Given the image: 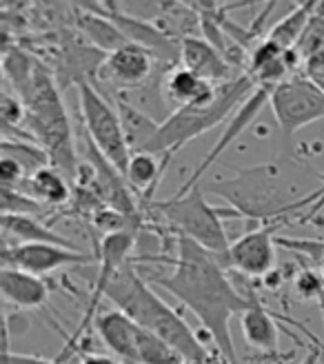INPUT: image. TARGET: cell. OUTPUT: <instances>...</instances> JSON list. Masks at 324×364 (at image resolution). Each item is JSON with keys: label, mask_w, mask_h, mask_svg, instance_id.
I'll return each mask as SVG.
<instances>
[{"label": "cell", "mask_w": 324, "mask_h": 364, "mask_svg": "<svg viewBox=\"0 0 324 364\" xmlns=\"http://www.w3.org/2000/svg\"><path fill=\"white\" fill-rule=\"evenodd\" d=\"M94 329L100 336L104 347L122 364H138L140 324H136L127 314H122L120 309L102 311L94 322Z\"/></svg>", "instance_id": "cell-14"}, {"label": "cell", "mask_w": 324, "mask_h": 364, "mask_svg": "<svg viewBox=\"0 0 324 364\" xmlns=\"http://www.w3.org/2000/svg\"><path fill=\"white\" fill-rule=\"evenodd\" d=\"M240 329L244 336V342L251 349L260 351L262 355L271 360H286L291 358V353H280V329L276 316L260 302L256 296L251 306L240 316Z\"/></svg>", "instance_id": "cell-15"}, {"label": "cell", "mask_w": 324, "mask_h": 364, "mask_svg": "<svg viewBox=\"0 0 324 364\" xmlns=\"http://www.w3.org/2000/svg\"><path fill=\"white\" fill-rule=\"evenodd\" d=\"M80 364H122L116 355H102V353H85Z\"/></svg>", "instance_id": "cell-30"}, {"label": "cell", "mask_w": 324, "mask_h": 364, "mask_svg": "<svg viewBox=\"0 0 324 364\" xmlns=\"http://www.w3.org/2000/svg\"><path fill=\"white\" fill-rule=\"evenodd\" d=\"M140 260L171 264V273L167 276H149L147 280L167 289L178 302H183L200 320L218 353L229 364H238L236 344L231 338V318L242 316L251 306L256 298L254 291L240 294L231 282L227 267L207 249L180 233L173 242V256H147Z\"/></svg>", "instance_id": "cell-1"}, {"label": "cell", "mask_w": 324, "mask_h": 364, "mask_svg": "<svg viewBox=\"0 0 324 364\" xmlns=\"http://www.w3.org/2000/svg\"><path fill=\"white\" fill-rule=\"evenodd\" d=\"M215 96H218V87L195 76L183 65L169 69V74L165 76V98L173 102L176 109L209 107Z\"/></svg>", "instance_id": "cell-17"}, {"label": "cell", "mask_w": 324, "mask_h": 364, "mask_svg": "<svg viewBox=\"0 0 324 364\" xmlns=\"http://www.w3.org/2000/svg\"><path fill=\"white\" fill-rule=\"evenodd\" d=\"M269 107L280 127L282 142L291 138L318 120H324V91L309 76H291L271 91Z\"/></svg>", "instance_id": "cell-8"}, {"label": "cell", "mask_w": 324, "mask_h": 364, "mask_svg": "<svg viewBox=\"0 0 324 364\" xmlns=\"http://www.w3.org/2000/svg\"><path fill=\"white\" fill-rule=\"evenodd\" d=\"M0 291L7 304H14L18 309H45L51 296V284L43 280L40 276H33L27 271H18L3 267L0 271Z\"/></svg>", "instance_id": "cell-16"}, {"label": "cell", "mask_w": 324, "mask_h": 364, "mask_svg": "<svg viewBox=\"0 0 324 364\" xmlns=\"http://www.w3.org/2000/svg\"><path fill=\"white\" fill-rule=\"evenodd\" d=\"M271 87H256L254 89V94H251L244 102H242V107L238 109L236 114H233V118L229 120V124L225 127V132H222V136L218 138V142L213 144V149L205 156V160L198 165V169L191 173V178L185 182L183 187H180L176 193H187V191H191V189H195V187H200V180H202V176L213 167V162L218 160L233 142H236L251 124H254V120L262 114V109L269 105V100H271Z\"/></svg>", "instance_id": "cell-11"}, {"label": "cell", "mask_w": 324, "mask_h": 364, "mask_svg": "<svg viewBox=\"0 0 324 364\" xmlns=\"http://www.w3.org/2000/svg\"><path fill=\"white\" fill-rule=\"evenodd\" d=\"M320 360H322V349H320V347H313V349L307 353V358H304L300 364H320Z\"/></svg>", "instance_id": "cell-31"}, {"label": "cell", "mask_w": 324, "mask_h": 364, "mask_svg": "<svg viewBox=\"0 0 324 364\" xmlns=\"http://www.w3.org/2000/svg\"><path fill=\"white\" fill-rule=\"evenodd\" d=\"M0 116H3V138H9L11 132L18 129V127H27V107L18 96L11 94L3 96Z\"/></svg>", "instance_id": "cell-26"}, {"label": "cell", "mask_w": 324, "mask_h": 364, "mask_svg": "<svg viewBox=\"0 0 324 364\" xmlns=\"http://www.w3.org/2000/svg\"><path fill=\"white\" fill-rule=\"evenodd\" d=\"M116 107L122 118L124 136H127L131 154H145L160 129V122L124 98H116Z\"/></svg>", "instance_id": "cell-21"}, {"label": "cell", "mask_w": 324, "mask_h": 364, "mask_svg": "<svg viewBox=\"0 0 324 364\" xmlns=\"http://www.w3.org/2000/svg\"><path fill=\"white\" fill-rule=\"evenodd\" d=\"M149 284L151 282L145 276H140L131 258V262L124 264L112 278L104 298L112 300L116 309L127 314L142 329L165 340L171 349L183 355L187 364H209L213 353L191 331V326L178 316V311H173Z\"/></svg>", "instance_id": "cell-3"}, {"label": "cell", "mask_w": 324, "mask_h": 364, "mask_svg": "<svg viewBox=\"0 0 324 364\" xmlns=\"http://www.w3.org/2000/svg\"><path fill=\"white\" fill-rule=\"evenodd\" d=\"M76 89H78L80 114L85 122V134L122 176H127L131 149L127 136H124L118 107L112 105L109 98H104L100 94V89L92 82H80Z\"/></svg>", "instance_id": "cell-7"}, {"label": "cell", "mask_w": 324, "mask_h": 364, "mask_svg": "<svg viewBox=\"0 0 324 364\" xmlns=\"http://www.w3.org/2000/svg\"><path fill=\"white\" fill-rule=\"evenodd\" d=\"M313 9H315V3H300L298 7H293L289 14H286L280 23H276L271 27V31H269V36H266V41L276 43L284 51L296 49L304 29H307V25L311 21Z\"/></svg>", "instance_id": "cell-23"}, {"label": "cell", "mask_w": 324, "mask_h": 364, "mask_svg": "<svg viewBox=\"0 0 324 364\" xmlns=\"http://www.w3.org/2000/svg\"><path fill=\"white\" fill-rule=\"evenodd\" d=\"M167 162L162 160L160 156H153V154H131V160H129V169H127V182L131 191L142 198V205L145 203H151L153 200V193L158 191L160 187V180L167 171Z\"/></svg>", "instance_id": "cell-20"}, {"label": "cell", "mask_w": 324, "mask_h": 364, "mask_svg": "<svg viewBox=\"0 0 324 364\" xmlns=\"http://www.w3.org/2000/svg\"><path fill=\"white\" fill-rule=\"evenodd\" d=\"M284 225V220L264 223L233 240L229 251V269H236L244 278H266L269 273H274L276 240Z\"/></svg>", "instance_id": "cell-9"}, {"label": "cell", "mask_w": 324, "mask_h": 364, "mask_svg": "<svg viewBox=\"0 0 324 364\" xmlns=\"http://www.w3.org/2000/svg\"><path fill=\"white\" fill-rule=\"evenodd\" d=\"M318 306H320V314H322V320H324V298L318 302Z\"/></svg>", "instance_id": "cell-32"}, {"label": "cell", "mask_w": 324, "mask_h": 364, "mask_svg": "<svg viewBox=\"0 0 324 364\" xmlns=\"http://www.w3.org/2000/svg\"><path fill=\"white\" fill-rule=\"evenodd\" d=\"M76 9H80V7H76ZM78 27L82 29L85 38H89V45H94L96 49H100L104 53H114L116 49L129 45V38L120 31V27L112 21V18H107L102 14L80 9Z\"/></svg>", "instance_id": "cell-22"}, {"label": "cell", "mask_w": 324, "mask_h": 364, "mask_svg": "<svg viewBox=\"0 0 324 364\" xmlns=\"http://www.w3.org/2000/svg\"><path fill=\"white\" fill-rule=\"evenodd\" d=\"M16 96L27 107L29 134L47 151L51 167L63 171L74 185L80 171L74 149V129H71V118L51 71L38 63L29 85Z\"/></svg>", "instance_id": "cell-4"}, {"label": "cell", "mask_w": 324, "mask_h": 364, "mask_svg": "<svg viewBox=\"0 0 324 364\" xmlns=\"http://www.w3.org/2000/svg\"><path fill=\"white\" fill-rule=\"evenodd\" d=\"M3 267L27 271L33 276H45V273L58 271L65 267H82L98 260L96 253H87L82 249H67L58 245H11L3 247Z\"/></svg>", "instance_id": "cell-10"}, {"label": "cell", "mask_w": 324, "mask_h": 364, "mask_svg": "<svg viewBox=\"0 0 324 364\" xmlns=\"http://www.w3.org/2000/svg\"><path fill=\"white\" fill-rule=\"evenodd\" d=\"M320 271H322V276H324V258H322V264H320Z\"/></svg>", "instance_id": "cell-33"}, {"label": "cell", "mask_w": 324, "mask_h": 364, "mask_svg": "<svg viewBox=\"0 0 324 364\" xmlns=\"http://www.w3.org/2000/svg\"><path fill=\"white\" fill-rule=\"evenodd\" d=\"M293 289H296V294L302 300L320 302L324 298V276H322V271L300 269V273L296 276V282H293Z\"/></svg>", "instance_id": "cell-27"}, {"label": "cell", "mask_w": 324, "mask_h": 364, "mask_svg": "<svg viewBox=\"0 0 324 364\" xmlns=\"http://www.w3.org/2000/svg\"><path fill=\"white\" fill-rule=\"evenodd\" d=\"M3 364H63L58 360H47L38 355H27V353H11L3 351Z\"/></svg>", "instance_id": "cell-29"}, {"label": "cell", "mask_w": 324, "mask_h": 364, "mask_svg": "<svg viewBox=\"0 0 324 364\" xmlns=\"http://www.w3.org/2000/svg\"><path fill=\"white\" fill-rule=\"evenodd\" d=\"M58 245L67 249H78L74 242H69L67 238L58 231L49 229L47 225L40 223V218L36 215H3V247L7 245Z\"/></svg>", "instance_id": "cell-18"}, {"label": "cell", "mask_w": 324, "mask_h": 364, "mask_svg": "<svg viewBox=\"0 0 324 364\" xmlns=\"http://www.w3.org/2000/svg\"><path fill=\"white\" fill-rule=\"evenodd\" d=\"M0 180H3L5 189H18V182H25L27 173L16 160L3 156V158H0Z\"/></svg>", "instance_id": "cell-28"}, {"label": "cell", "mask_w": 324, "mask_h": 364, "mask_svg": "<svg viewBox=\"0 0 324 364\" xmlns=\"http://www.w3.org/2000/svg\"><path fill=\"white\" fill-rule=\"evenodd\" d=\"M205 191L222 198L238 218L262 225L291 218L298 209L311 203H315L313 211L324 205V187L311 196H298L296 180L286 173L280 162H262V165L236 171L229 178L211 182Z\"/></svg>", "instance_id": "cell-2"}, {"label": "cell", "mask_w": 324, "mask_h": 364, "mask_svg": "<svg viewBox=\"0 0 324 364\" xmlns=\"http://www.w3.org/2000/svg\"><path fill=\"white\" fill-rule=\"evenodd\" d=\"M180 65L215 87L227 85L231 80H236L238 76H242L225 60V56L218 49L202 38V36H183V38H180Z\"/></svg>", "instance_id": "cell-13"}, {"label": "cell", "mask_w": 324, "mask_h": 364, "mask_svg": "<svg viewBox=\"0 0 324 364\" xmlns=\"http://www.w3.org/2000/svg\"><path fill=\"white\" fill-rule=\"evenodd\" d=\"M25 189L45 207H63L74 200V185L56 167H45L25 180Z\"/></svg>", "instance_id": "cell-19"}, {"label": "cell", "mask_w": 324, "mask_h": 364, "mask_svg": "<svg viewBox=\"0 0 324 364\" xmlns=\"http://www.w3.org/2000/svg\"><path fill=\"white\" fill-rule=\"evenodd\" d=\"M142 211L149 218L160 215L171 227V231L200 245L225 267H229L231 242L222 225V215H238L233 209H215L209 205L202 187H195L187 193H173L165 200H151V203L142 205Z\"/></svg>", "instance_id": "cell-6"}, {"label": "cell", "mask_w": 324, "mask_h": 364, "mask_svg": "<svg viewBox=\"0 0 324 364\" xmlns=\"http://www.w3.org/2000/svg\"><path fill=\"white\" fill-rule=\"evenodd\" d=\"M156 56L136 43H129L109 53L100 69V78L120 89H138L147 85L153 74Z\"/></svg>", "instance_id": "cell-12"}, {"label": "cell", "mask_w": 324, "mask_h": 364, "mask_svg": "<svg viewBox=\"0 0 324 364\" xmlns=\"http://www.w3.org/2000/svg\"><path fill=\"white\" fill-rule=\"evenodd\" d=\"M3 156L16 160L27 173V178H31L36 171H40L45 167H51V160L47 156V151L36 144L31 140H3V147H0Z\"/></svg>", "instance_id": "cell-24"}, {"label": "cell", "mask_w": 324, "mask_h": 364, "mask_svg": "<svg viewBox=\"0 0 324 364\" xmlns=\"http://www.w3.org/2000/svg\"><path fill=\"white\" fill-rule=\"evenodd\" d=\"M3 215H36L45 213V205L38 203L36 198H31L29 193L21 191V189H5L3 187Z\"/></svg>", "instance_id": "cell-25"}, {"label": "cell", "mask_w": 324, "mask_h": 364, "mask_svg": "<svg viewBox=\"0 0 324 364\" xmlns=\"http://www.w3.org/2000/svg\"><path fill=\"white\" fill-rule=\"evenodd\" d=\"M254 89H256L254 80L247 74H242L236 80L220 85L218 96H215V100L209 107L173 109L169 118L165 122H160V129L145 154L160 156L169 165L171 158L180 149H185L193 138L207 134L215 124H220L231 114H236L242 107V102L254 94Z\"/></svg>", "instance_id": "cell-5"}]
</instances>
